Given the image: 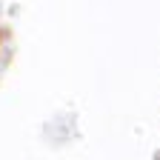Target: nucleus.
<instances>
[{"instance_id": "obj_1", "label": "nucleus", "mask_w": 160, "mask_h": 160, "mask_svg": "<svg viewBox=\"0 0 160 160\" xmlns=\"http://www.w3.org/2000/svg\"><path fill=\"white\" fill-rule=\"evenodd\" d=\"M0 40H3V32H0Z\"/></svg>"}]
</instances>
